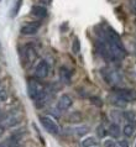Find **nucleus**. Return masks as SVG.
Listing matches in <instances>:
<instances>
[{"label": "nucleus", "instance_id": "4be33fe9", "mask_svg": "<svg viewBox=\"0 0 136 147\" xmlns=\"http://www.w3.org/2000/svg\"><path fill=\"white\" fill-rule=\"evenodd\" d=\"M130 9L133 11V14L136 15V0H131L130 1Z\"/></svg>", "mask_w": 136, "mask_h": 147}, {"label": "nucleus", "instance_id": "6e6552de", "mask_svg": "<svg viewBox=\"0 0 136 147\" xmlns=\"http://www.w3.org/2000/svg\"><path fill=\"white\" fill-rule=\"evenodd\" d=\"M40 22H30V24H26V25H24L21 27V34L22 35H26V36H31V35H35L37 34V31H39L40 28Z\"/></svg>", "mask_w": 136, "mask_h": 147}, {"label": "nucleus", "instance_id": "7ed1b4c3", "mask_svg": "<svg viewBox=\"0 0 136 147\" xmlns=\"http://www.w3.org/2000/svg\"><path fill=\"white\" fill-rule=\"evenodd\" d=\"M37 51L35 50V47L32 45H25L22 47V61L24 64L27 66V64H32L37 59Z\"/></svg>", "mask_w": 136, "mask_h": 147}, {"label": "nucleus", "instance_id": "f3484780", "mask_svg": "<svg viewBox=\"0 0 136 147\" xmlns=\"http://www.w3.org/2000/svg\"><path fill=\"white\" fill-rule=\"evenodd\" d=\"M124 117H125L126 120L131 121V122H134L136 120V115H135L134 111H125L124 113Z\"/></svg>", "mask_w": 136, "mask_h": 147}, {"label": "nucleus", "instance_id": "423d86ee", "mask_svg": "<svg viewBox=\"0 0 136 147\" xmlns=\"http://www.w3.org/2000/svg\"><path fill=\"white\" fill-rule=\"evenodd\" d=\"M49 73V67L46 61H41V62L37 64V67L35 68V77L39 79H43L46 78Z\"/></svg>", "mask_w": 136, "mask_h": 147}, {"label": "nucleus", "instance_id": "a211bd4d", "mask_svg": "<svg viewBox=\"0 0 136 147\" xmlns=\"http://www.w3.org/2000/svg\"><path fill=\"white\" fill-rule=\"evenodd\" d=\"M21 5H22V0H18L16 5L14 6V9H12V14H11L12 18H15V16L19 14V10H20V7H21Z\"/></svg>", "mask_w": 136, "mask_h": 147}, {"label": "nucleus", "instance_id": "bb28decb", "mask_svg": "<svg viewBox=\"0 0 136 147\" xmlns=\"http://www.w3.org/2000/svg\"><path fill=\"white\" fill-rule=\"evenodd\" d=\"M135 147H136V145H135Z\"/></svg>", "mask_w": 136, "mask_h": 147}, {"label": "nucleus", "instance_id": "ddd939ff", "mask_svg": "<svg viewBox=\"0 0 136 147\" xmlns=\"http://www.w3.org/2000/svg\"><path fill=\"white\" fill-rule=\"evenodd\" d=\"M135 132V126L134 124H131V122H129V124H126L125 126H124V129H122V134L125 135L126 137H131L134 135Z\"/></svg>", "mask_w": 136, "mask_h": 147}, {"label": "nucleus", "instance_id": "412c9836", "mask_svg": "<svg viewBox=\"0 0 136 147\" xmlns=\"http://www.w3.org/2000/svg\"><path fill=\"white\" fill-rule=\"evenodd\" d=\"M104 147H116V142L114 140H105L104 141Z\"/></svg>", "mask_w": 136, "mask_h": 147}, {"label": "nucleus", "instance_id": "5701e85b", "mask_svg": "<svg viewBox=\"0 0 136 147\" xmlns=\"http://www.w3.org/2000/svg\"><path fill=\"white\" fill-rule=\"evenodd\" d=\"M119 147H129V142H127L126 140H120L118 142Z\"/></svg>", "mask_w": 136, "mask_h": 147}, {"label": "nucleus", "instance_id": "6ab92c4d", "mask_svg": "<svg viewBox=\"0 0 136 147\" xmlns=\"http://www.w3.org/2000/svg\"><path fill=\"white\" fill-rule=\"evenodd\" d=\"M7 98H9V94H7V90L5 88L0 87V101H6Z\"/></svg>", "mask_w": 136, "mask_h": 147}, {"label": "nucleus", "instance_id": "4468645a", "mask_svg": "<svg viewBox=\"0 0 136 147\" xmlns=\"http://www.w3.org/2000/svg\"><path fill=\"white\" fill-rule=\"evenodd\" d=\"M97 145V140L94 137H85L84 140H82L81 142V146L82 147H92V146H95Z\"/></svg>", "mask_w": 136, "mask_h": 147}, {"label": "nucleus", "instance_id": "39448f33", "mask_svg": "<svg viewBox=\"0 0 136 147\" xmlns=\"http://www.w3.org/2000/svg\"><path fill=\"white\" fill-rule=\"evenodd\" d=\"M114 95L121 99L122 101L125 103H129V101H134L136 100V92L133 90V89H124V88H120L118 90H115Z\"/></svg>", "mask_w": 136, "mask_h": 147}, {"label": "nucleus", "instance_id": "9d476101", "mask_svg": "<svg viewBox=\"0 0 136 147\" xmlns=\"http://www.w3.org/2000/svg\"><path fill=\"white\" fill-rule=\"evenodd\" d=\"M32 15H35L36 18H39V19H43V18H46L47 16V10H46V7L42 6V5H35V6H32Z\"/></svg>", "mask_w": 136, "mask_h": 147}, {"label": "nucleus", "instance_id": "b1692460", "mask_svg": "<svg viewBox=\"0 0 136 147\" xmlns=\"http://www.w3.org/2000/svg\"><path fill=\"white\" fill-rule=\"evenodd\" d=\"M4 132H5V126L0 124V137H1L3 135H4Z\"/></svg>", "mask_w": 136, "mask_h": 147}, {"label": "nucleus", "instance_id": "2eb2a0df", "mask_svg": "<svg viewBox=\"0 0 136 147\" xmlns=\"http://www.w3.org/2000/svg\"><path fill=\"white\" fill-rule=\"evenodd\" d=\"M72 51H73V53H79V51H81V42H79V40H78V38L73 40V42H72Z\"/></svg>", "mask_w": 136, "mask_h": 147}, {"label": "nucleus", "instance_id": "0eeeda50", "mask_svg": "<svg viewBox=\"0 0 136 147\" xmlns=\"http://www.w3.org/2000/svg\"><path fill=\"white\" fill-rule=\"evenodd\" d=\"M72 104H73V99L71 98V95L63 94V95H61L58 101H57V109L58 110H67L72 107Z\"/></svg>", "mask_w": 136, "mask_h": 147}, {"label": "nucleus", "instance_id": "20e7f679", "mask_svg": "<svg viewBox=\"0 0 136 147\" xmlns=\"http://www.w3.org/2000/svg\"><path fill=\"white\" fill-rule=\"evenodd\" d=\"M40 121H41V124H42V126L45 127V130H47L49 134L57 135V134L60 132L58 125L56 124V121L53 120L52 117H49V116H41L40 117Z\"/></svg>", "mask_w": 136, "mask_h": 147}, {"label": "nucleus", "instance_id": "393cba45", "mask_svg": "<svg viewBox=\"0 0 136 147\" xmlns=\"http://www.w3.org/2000/svg\"><path fill=\"white\" fill-rule=\"evenodd\" d=\"M0 147H10V145H9V141L0 142Z\"/></svg>", "mask_w": 136, "mask_h": 147}, {"label": "nucleus", "instance_id": "9b49d317", "mask_svg": "<svg viewBox=\"0 0 136 147\" xmlns=\"http://www.w3.org/2000/svg\"><path fill=\"white\" fill-rule=\"evenodd\" d=\"M108 134L111 137L118 138L120 136V127H119V125L118 124H110L109 127H108Z\"/></svg>", "mask_w": 136, "mask_h": 147}, {"label": "nucleus", "instance_id": "a878e982", "mask_svg": "<svg viewBox=\"0 0 136 147\" xmlns=\"http://www.w3.org/2000/svg\"><path fill=\"white\" fill-rule=\"evenodd\" d=\"M40 1L42 3V4H45V5H47V4L51 3V0H40Z\"/></svg>", "mask_w": 136, "mask_h": 147}, {"label": "nucleus", "instance_id": "f8f14e48", "mask_svg": "<svg viewBox=\"0 0 136 147\" xmlns=\"http://www.w3.org/2000/svg\"><path fill=\"white\" fill-rule=\"evenodd\" d=\"M73 135H76V136H84V135L89 131L88 126H78V127H73V129H69Z\"/></svg>", "mask_w": 136, "mask_h": 147}, {"label": "nucleus", "instance_id": "f257e3e1", "mask_svg": "<svg viewBox=\"0 0 136 147\" xmlns=\"http://www.w3.org/2000/svg\"><path fill=\"white\" fill-rule=\"evenodd\" d=\"M27 94L28 98L36 103L37 107H41L42 103L46 100V90L43 85L37 80H30L27 84Z\"/></svg>", "mask_w": 136, "mask_h": 147}, {"label": "nucleus", "instance_id": "dca6fc26", "mask_svg": "<svg viewBox=\"0 0 136 147\" xmlns=\"http://www.w3.org/2000/svg\"><path fill=\"white\" fill-rule=\"evenodd\" d=\"M97 134H98V136L100 138H104L106 136V134H108V130H105L104 125H99L98 129H97Z\"/></svg>", "mask_w": 136, "mask_h": 147}, {"label": "nucleus", "instance_id": "1a4fd4ad", "mask_svg": "<svg viewBox=\"0 0 136 147\" xmlns=\"http://www.w3.org/2000/svg\"><path fill=\"white\" fill-rule=\"evenodd\" d=\"M60 79H61V82H63V83H66V84H69L72 82L71 71H69L67 67L62 66L60 68Z\"/></svg>", "mask_w": 136, "mask_h": 147}, {"label": "nucleus", "instance_id": "f03ea898", "mask_svg": "<svg viewBox=\"0 0 136 147\" xmlns=\"http://www.w3.org/2000/svg\"><path fill=\"white\" fill-rule=\"evenodd\" d=\"M100 74L103 77V79L105 80L106 84L111 85V87H115V85L121 83V77L118 72H115L114 69L110 68H101L100 69Z\"/></svg>", "mask_w": 136, "mask_h": 147}, {"label": "nucleus", "instance_id": "aec40b11", "mask_svg": "<svg viewBox=\"0 0 136 147\" xmlns=\"http://www.w3.org/2000/svg\"><path fill=\"white\" fill-rule=\"evenodd\" d=\"M90 103L94 104V105H97L98 108H100L103 105L101 99H100V98H98V96H92V98H90Z\"/></svg>", "mask_w": 136, "mask_h": 147}]
</instances>
